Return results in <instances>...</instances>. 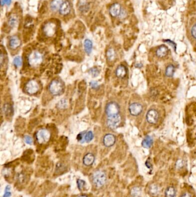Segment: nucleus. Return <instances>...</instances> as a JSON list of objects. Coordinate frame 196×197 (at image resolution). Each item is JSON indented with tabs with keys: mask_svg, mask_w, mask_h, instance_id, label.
I'll return each mask as SVG.
<instances>
[{
	"mask_svg": "<svg viewBox=\"0 0 196 197\" xmlns=\"http://www.w3.org/2000/svg\"><path fill=\"white\" fill-rule=\"evenodd\" d=\"M26 92L29 95H34L39 91V86L35 80H29L25 87Z\"/></svg>",
	"mask_w": 196,
	"mask_h": 197,
	"instance_id": "obj_8",
	"label": "nucleus"
},
{
	"mask_svg": "<svg viewBox=\"0 0 196 197\" xmlns=\"http://www.w3.org/2000/svg\"><path fill=\"white\" fill-rule=\"evenodd\" d=\"M191 34L193 38L196 40V23L192 26L191 29Z\"/></svg>",
	"mask_w": 196,
	"mask_h": 197,
	"instance_id": "obj_34",
	"label": "nucleus"
},
{
	"mask_svg": "<svg viewBox=\"0 0 196 197\" xmlns=\"http://www.w3.org/2000/svg\"><path fill=\"white\" fill-rule=\"evenodd\" d=\"M175 67L173 65H169L167 66L165 70V75L168 77H173L175 73Z\"/></svg>",
	"mask_w": 196,
	"mask_h": 197,
	"instance_id": "obj_23",
	"label": "nucleus"
},
{
	"mask_svg": "<svg viewBox=\"0 0 196 197\" xmlns=\"http://www.w3.org/2000/svg\"><path fill=\"white\" fill-rule=\"evenodd\" d=\"M154 141L152 138L150 136H147L142 141V145L144 148H150L153 144Z\"/></svg>",
	"mask_w": 196,
	"mask_h": 197,
	"instance_id": "obj_20",
	"label": "nucleus"
},
{
	"mask_svg": "<svg viewBox=\"0 0 196 197\" xmlns=\"http://www.w3.org/2000/svg\"><path fill=\"white\" fill-rule=\"evenodd\" d=\"M24 141L26 142V143L27 144H32V138H31L29 136H27V135L25 136L24 137Z\"/></svg>",
	"mask_w": 196,
	"mask_h": 197,
	"instance_id": "obj_33",
	"label": "nucleus"
},
{
	"mask_svg": "<svg viewBox=\"0 0 196 197\" xmlns=\"http://www.w3.org/2000/svg\"><path fill=\"white\" fill-rule=\"evenodd\" d=\"M169 53V49L167 46L162 45L156 51V55L159 58H164Z\"/></svg>",
	"mask_w": 196,
	"mask_h": 197,
	"instance_id": "obj_16",
	"label": "nucleus"
},
{
	"mask_svg": "<svg viewBox=\"0 0 196 197\" xmlns=\"http://www.w3.org/2000/svg\"><path fill=\"white\" fill-rule=\"evenodd\" d=\"M106 179V175L103 171H96L93 175V183L97 187H101L104 186Z\"/></svg>",
	"mask_w": 196,
	"mask_h": 197,
	"instance_id": "obj_1",
	"label": "nucleus"
},
{
	"mask_svg": "<svg viewBox=\"0 0 196 197\" xmlns=\"http://www.w3.org/2000/svg\"><path fill=\"white\" fill-rule=\"evenodd\" d=\"M126 15H127V13H126V12L124 11V9H123L122 10V11H121V14H120V15L119 16V17H120V18H124L125 16H126Z\"/></svg>",
	"mask_w": 196,
	"mask_h": 197,
	"instance_id": "obj_40",
	"label": "nucleus"
},
{
	"mask_svg": "<svg viewBox=\"0 0 196 197\" xmlns=\"http://www.w3.org/2000/svg\"><path fill=\"white\" fill-rule=\"evenodd\" d=\"M89 197L87 195H85V194H84V195H79V197Z\"/></svg>",
	"mask_w": 196,
	"mask_h": 197,
	"instance_id": "obj_42",
	"label": "nucleus"
},
{
	"mask_svg": "<svg viewBox=\"0 0 196 197\" xmlns=\"http://www.w3.org/2000/svg\"><path fill=\"white\" fill-rule=\"evenodd\" d=\"M17 22H18L17 17L16 16H11L9 18V21H8L9 25L11 27H14L16 26L17 24Z\"/></svg>",
	"mask_w": 196,
	"mask_h": 197,
	"instance_id": "obj_25",
	"label": "nucleus"
},
{
	"mask_svg": "<svg viewBox=\"0 0 196 197\" xmlns=\"http://www.w3.org/2000/svg\"><path fill=\"white\" fill-rule=\"evenodd\" d=\"M183 165V162L182 160H178L176 163V167L177 168H181Z\"/></svg>",
	"mask_w": 196,
	"mask_h": 197,
	"instance_id": "obj_39",
	"label": "nucleus"
},
{
	"mask_svg": "<svg viewBox=\"0 0 196 197\" xmlns=\"http://www.w3.org/2000/svg\"><path fill=\"white\" fill-rule=\"evenodd\" d=\"M115 142L116 137L112 134H107L103 138V144L106 147H111L114 145Z\"/></svg>",
	"mask_w": 196,
	"mask_h": 197,
	"instance_id": "obj_13",
	"label": "nucleus"
},
{
	"mask_svg": "<svg viewBox=\"0 0 196 197\" xmlns=\"http://www.w3.org/2000/svg\"><path fill=\"white\" fill-rule=\"evenodd\" d=\"M95 161V156L92 153L86 154L83 158V164L86 167L92 165Z\"/></svg>",
	"mask_w": 196,
	"mask_h": 197,
	"instance_id": "obj_14",
	"label": "nucleus"
},
{
	"mask_svg": "<svg viewBox=\"0 0 196 197\" xmlns=\"http://www.w3.org/2000/svg\"><path fill=\"white\" fill-rule=\"evenodd\" d=\"M121 117L120 115L108 117L107 119V126L112 130H115L118 128L121 123Z\"/></svg>",
	"mask_w": 196,
	"mask_h": 197,
	"instance_id": "obj_7",
	"label": "nucleus"
},
{
	"mask_svg": "<svg viewBox=\"0 0 196 197\" xmlns=\"http://www.w3.org/2000/svg\"><path fill=\"white\" fill-rule=\"evenodd\" d=\"M22 64V61L20 57H16L14 58L13 60V65L16 67H19L21 66Z\"/></svg>",
	"mask_w": 196,
	"mask_h": 197,
	"instance_id": "obj_30",
	"label": "nucleus"
},
{
	"mask_svg": "<svg viewBox=\"0 0 196 197\" xmlns=\"http://www.w3.org/2000/svg\"><path fill=\"white\" fill-rule=\"evenodd\" d=\"M86 134L85 132H84V133H79V134H78L77 136V140L79 142L81 143H84L85 142V135Z\"/></svg>",
	"mask_w": 196,
	"mask_h": 197,
	"instance_id": "obj_31",
	"label": "nucleus"
},
{
	"mask_svg": "<svg viewBox=\"0 0 196 197\" xmlns=\"http://www.w3.org/2000/svg\"><path fill=\"white\" fill-rule=\"evenodd\" d=\"M43 30L47 36H52L56 31V24L52 22H48L43 26Z\"/></svg>",
	"mask_w": 196,
	"mask_h": 197,
	"instance_id": "obj_10",
	"label": "nucleus"
},
{
	"mask_svg": "<svg viewBox=\"0 0 196 197\" xmlns=\"http://www.w3.org/2000/svg\"><path fill=\"white\" fill-rule=\"evenodd\" d=\"M142 190L140 187H135L132 189L131 191V196L132 197H140L141 195Z\"/></svg>",
	"mask_w": 196,
	"mask_h": 197,
	"instance_id": "obj_24",
	"label": "nucleus"
},
{
	"mask_svg": "<svg viewBox=\"0 0 196 197\" xmlns=\"http://www.w3.org/2000/svg\"><path fill=\"white\" fill-rule=\"evenodd\" d=\"M180 197H191V196L190 195V194L189 193L185 192V193H183L182 195H181Z\"/></svg>",
	"mask_w": 196,
	"mask_h": 197,
	"instance_id": "obj_41",
	"label": "nucleus"
},
{
	"mask_svg": "<svg viewBox=\"0 0 196 197\" xmlns=\"http://www.w3.org/2000/svg\"><path fill=\"white\" fill-rule=\"evenodd\" d=\"M149 192L151 196L155 197L159 194L160 189H159V187H158V186H157V184H151L149 187Z\"/></svg>",
	"mask_w": 196,
	"mask_h": 197,
	"instance_id": "obj_19",
	"label": "nucleus"
},
{
	"mask_svg": "<svg viewBox=\"0 0 196 197\" xmlns=\"http://www.w3.org/2000/svg\"><path fill=\"white\" fill-rule=\"evenodd\" d=\"M48 88L50 93L54 96H59L63 92V85L60 81L58 80H52Z\"/></svg>",
	"mask_w": 196,
	"mask_h": 197,
	"instance_id": "obj_2",
	"label": "nucleus"
},
{
	"mask_svg": "<svg viewBox=\"0 0 196 197\" xmlns=\"http://www.w3.org/2000/svg\"><path fill=\"white\" fill-rule=\"evenodd\" d=\"M51 134L50 131L45 129H41L36 133V139L38 142L40 144H46L50 139Z\"/></svg>",
	"mask_w": 196,
	"mask_h": 197,
	"instance_id": "obj_5",
	"label": "nucleus"
},
{
	"mask_svg": "<svg viewBox=\"0 0 196 197\" xmlns=\"http://www.w3.org/2000/svg\"><path fill=\"white\" fill-rule=\"evenodd\" d=\"M9 46L12 49H16L21 45V40L17 36H13L9 39Z\"/></svg>",
	"mask_w": 196,
	"mask_h": 197,
	"instance_id": "obj_15",
	"label": "nucleus"
},
{
	"mask_svg": "<svg viewBox=\"0 0 196 197\" xmlns=\"http://www.w3.org/2000/svg\"><path fill=\"white\" fill-rule=\"evenodd\" d=\"M90 86L92 89H98L99 88L98 83L94 81H92L90 83Z\"/></svg>",
	"mask_w": 196,
	"mask_h": 197,
	"instance_id": "obj_37",
	"label": "nucleus"
},
{
	"mask_svg": "<svg viewBox=\"0 0 196 197\" xmlns=\"http://www.w3.org/2000/svg\"><path fill=\"white\" fill-rule=\"evenodd\" d=\"M164 42H166V43H167L169 45H171V46L173 47L174 48V50L176 51V44L174 42H173L172 40L169 39L164 40Z\"/></svg>",
	"mask_w": 196,
	"mask_h": 197,
	"instance_id": "obj_36",
	"label": "nucleus"
},
{
	"mask_svg": "<svg viewBox=\"0 0 196 197\" xmlns=\"http://www.w3.org/2000/svg\"><path fill=\"white\" fill-rule=\"evenodd\" d=\"M127 73V69L124 65H119L116 70V76L119 79L124 78Z\"/></svg>",
	"mask_w": 196,
	"mask_h": 197,
	"instance_id": "obj_17",
	"label": "nucleus"
},
{
	"mask_svg": "<svg viewBox=\"0 0 196 197\" xmlns=\"http://www.w3.org/2000/svg\"><path fill=\"white\" fill-rule=\"evenodd\" d=\"M143 106L139 103H133L129 106L130 113L131 115L134 117L139 115L143 111Z\"/></svg>",
	"mask_w": 196,
	"mask_h": 197,
	"instance_id": "obj_9",
	"label": "nucleus"
},
{
	"mask_svg": "<svg viewBox=\"0 0 196 197\" xmlns=\"http://www.w3.org/2000/svg\"><path fill=\"white\" fill-rule=\"evenodd\" d=\"M89 8V6L87 5V4H84L82 5L79 7V10L81 11L82 12H85L87 11V9Z\"/></svg>",
	"mask_w": 196,
	"mask_h": 197,
	"instance_id": "obj_35",
	"label": "nucleus"
},
{
	"mask_svg": "<svg viewBox=\"0 0 196 197\" xmlns=\"http://www.w3.org/2000/svg\"><path fill=\"white\" fill-rule=\"evenodd\" d=\"M106 57L109 61H112L115 58V52L113 48H109L107 53H106Z\"/></svg>",
	"mask_w": 196,
	"mask_h": 197,
	"instance_id": "obj_26",
	"label": "nucleus"
},
{
	"mask_svg": "<svg viewBox=\"0 0 196 197\" xmlns=\"http://www.w3.org/2000/svg\"><path fill=\"white\" fill-rule=\"evenodd\" d=\"M77 187L79 190H82L85 187V185H86V182H85V180H82V179H78L77 181Z\"/></svg>",
	"mask_w": 196,
	"mask_h": 197,
	"instance_id": "obj_29",
	"label": "nucleus"
},
{
	"mask_svg": "<svg viewBox=\"0 0 196 197\" xmlns=\"http://www.w3.org/2000/svg\"><path fill=\"white\" fill-rule=\"evenodd\" d=\"M165 197H175L176 195V190L173 186L168 187L164 192Z\"/></svg>",
	"mask_w": 196,
	"mask_h": 197,
	"instance_id": "obj_22",
	"label": "nucleus"
},
{
	"mask_svg": "<svg viewBox=\"0 0 196 197\" xmlns=\"http://www.w3.org/2000/svg\"><path fill=\"white\" fill-rule=\"evenodd\" d=\"M94 135L92 131H89L86 133L85 135V141L86 142H90L93 139Z\"/></svg>",
	"mask_w": 196,
	"mask_h": 197,
	"instance_id": "obj_27",
	"label": "nucleus"
},
{
	"mask_svg": "<svg viewBox=\"0 0 196 197\" xmlns=\"http://www.w3.org/2000/svg\"><path fill=\"white\" fill-rule=\"evenodd\" d=\"M89 73L92 75L93 77H96L97 76H98V74H100V71L98 69V68L94 67L93 68H91L89 71Z\"/></svg>",
	"mask_w": 196,
	"mask_h": 197,
	"instance_id": "obj_28",
	"label": "nucleus"
},
{
	"mask_svg": "<svg viewBox=\"0 0 196 197\" xmlns=\"http://www.w3.org/2000/svg\"><path fill=\"white\" fill-rule=\"evenodd\" d=\"M122 10L123 9L120 4L114 3L109 8V13L113 17H119Z\"/></svg>",
	"mask_w": 196,
	"mask_h": 197,
	"instance_id": "obj_11",
	"label": "nucleus"
},
{
	"mask_svg": "<svg viewBox=\"0 0 196 197\" xmlns=\"http://www.w3.org/2000/svg\"><path fill=\"white\" fill-rule=\"evenodd\" d=\"M84 48L85 52L87 54L89 55L92 51L93 48V43L92 41L89 39H86L84 41Z\"/></svg>",
	"mask_w": 196,
	"mask_h": 197,
	"instance_id": "obj_21",
	"label": "nucleus"
},
{
	"mask_svg": "<svg viewBox=\"0 0 196 197\" xmlns=\"http://www.w3.org/2000/svg\"><path fill=\"white\" fill-rule=\"evenodd\" d=\"M43 55L37 51L33 52L28 57V63L29 65L33 67L39 66L43 62Z\"/></svg>",
	"mask_w": 196,
	"mask_h": 197,
	"instance_id": "obj_3",
	"label": "nucleus"
},
{
	"mask_svg": "<svg viewBox=\"0 0 196 197\" xmlns=\"http://www.w3.org/2000/svg\"><path fill=\"white\" fill-rule=\"evenodd\" d=\"M119 112L120 106L115 102L108 103L105 107V113L108 117L119 115Z\"/></svg>",
	"mask_w": 196,
	"mask_h": 197,
	"instance_id": "obj_4",
	"label": "nucleus"
},
{
	"mask_svg": "<svg viewBox=\"0 0 196 197\" xmlns=\"http://www.w3.org/2000/svg\"><path fill=\"white\" fill-rule=\"evenodd\" d=\"M71 9H72V7H71L70 2L69 1L66 0L65 1H63V4H62L61 7L59 9V13L62 16H67L70 13Z\"/></svg>",
	"mask_w": 196,
	"mask_h": 197,
	"instance_id": "obj_12",
	"label": "nucleus"
},
{
	"mask_svg": "<svg viewBox=\"0 0 196 197\" xmlns=\"http://www.w3.org/2000/svg\"><path fill=\"white\" fill-rule=\"evenodd\" d=\"M63 2V0H52L50 3V8L53 12H57L59 11L62 4Z\"/></svg>",
	"mask_w": 196,
	"mask_h": 197,
	"instance_id": "obj_18",
	"label": "nucleus"
},
{
	"mask_svg": "<svg viewBox=\"0 0 196 197\" xmlns=\"http://www.w3.org/2000/svg\"><path fill=\"white\" fill-rule=\"evenodd\" d=\"M11 196H12V193L11 191V187L10 186L8 185L5 187V193L3 195V197H11Z\"/></svg>",
	"mask_w": 196,
	"mask_h": 197,
	"instance_id": "obj_32",
	"label": "nucleus"
},
{
	"mask_svg": "<svg viewBox=\"0 0 196 197\" xmlns=\"http://www.w3.org/2000/svg\"><path fill=\"white\" fill-rule=\"evenodd\" d=\"M11 2H12V0H1V3L2 6L4 5H9L11 4Z\"/></svg>",
	"mask_w": 196,
	"mask_h": 197,
	"instance_id": "obj_38",
	"label": "nucleus"
},
{
	"mask_svg": "<svg viewBox=\"0 0 196 197\" xmlns=\"http://www.w3.org/2000/svg\"><path fill=\"white\" fill-rule=\"evenodd\" d=\"M159 112L155 109H150L149 110L147 114H146V120L147 122L151 124V125H154L156 124L159 120Z\"/></svg>",
	"mask_w": 196,
	"mask_h": 197,
	"instance_id": "obj_6",
	"label": "nucleus"
}]
</instances>
